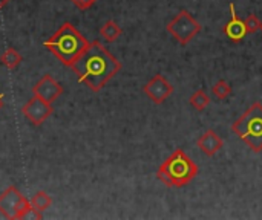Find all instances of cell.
<instances>
[{"label":"cell","mask_w":262,"mask_h":220,"mask_svg":"<svg viewBox=\"0 0 262 220\" xmlns=\"http://www.w3.org/2000/svg\"><path fill=\"white\" fill-rule=\"evenodd\" d=\"M78 83L89 87L92 92H100L120 70L121 63L115 58L98 40L89 43L86 51L71 66Z\"/></svg>","instance_id":"obj_1"},{"label":"cell","mask_w":262,"mask_h":220,"mask_svg":"<svg viewBox=\"0 0 262 220\" xmlns=\"http://www.w3.org/2000/svg\"><path fill=\"white\" fill-rule=\"evenodd\" d=\"M89 41L84 35L69 21H64L46 41L45 47L52 52V55L60 60L64 66H72L74 61L86 51Z\"/></svg>","instance_id":"obj_2"},{"label":"cell","mask_w":262,"mask_h":220,"mask_svg":"<svg viewBox=\"0 0 262 220\" xmlns=\"http://www.w3.org/2000/svg\"><path fill=\"white\" fill-rule=\"evenodd\" d=\"M198 175V165L186 155L183 149H177L158 168L157 178L166 187L181 188L195 179Z\"/></svg>","instance_id":"obj_3"},{"label":"cell","mask_w":262,"mask_h":220,"mask_svg":"<svg viewBox=\"0 0 262 220\" xmlns=\"http://www.w3.org/2000/svg\"><path fill=\"white\" fill-rule=\"evenodd\" d=\"M232 132L246 142L253 153L262 152V104L253 103L244 115L232 124Z\"/></svg>","instance_id":"obj_4"},{"label":"cell","mask_w":262,"mask_h":220,"mask_svg":"<svg viewBox=\"0 0 262 220\" xmlns=\"http://www.w3.org/2000/svg\"><path fill=\"white\" fill-rule=\"evenodd\" d=\"M0 214L5 219H34L41 220V211L35 210L31 202L17 190V187L11 185L0 194Z\"/></svg>","instance_id":"obj_5"},{"label":"cell","mask_w":262,"mask_h":220,"mask_svg":"<svg viewBox=\"0 0 262 220\" xmlns=\"http://www.w3.org/2000/svg\"><path fill=\"white\" fill-rule=\"evenodd\" d=\"M166 29L180 44H189L201 31V25L187 9H181L166 25Z\"/></svg>","instance_id":"obj_6"},{"label":"cell","mask_w":262,"mask_h":220,"mask_svg":"<svg viewBox=\"0 0 262 220\" xmlns=\"http://www.w3.org/2000/svg\"><path fill=\"white\" fill-rule=\"evenodd\" d=\"M21 113L26 116V119L34 124V126H41L52 113H54V109H52V104L41 100L40 96L34 95L23 107H21Z\"/></svg>","instance_id":"obj_7"},{"label":"cell","mask_w":262,"mask_h":220,"mask_svg":"<svg viewBox=\"0 0 262 220\" xmlns=\"http://www.w3.org/2000/svg\"><path fill=\"white\" fill-rule=\"evenodd\" d=\"M143 92L154 104H163L173 93V86L164 75L157 74L144 84Z\"/></svg>","instance_id":"obj_8"},{"label":"cell","mask_w":262,"mask_h":220,"mask_svg":"<svg viewBox=\"0 0 262 220\" xmlns=\"http://www.w3.org/2000/svg\"><path fill=\"white\" fill-rule=\"evenodd\" d=\"M32 93L52 104L63 93V87L52 75L46 74L32 86Z\"/></svg>","instance_id":"obj_9"},{"label":"cell","mask_w":262,"mask_h":220,"mask_svg":"<svg viewBox=\"0 0 262 220\" xmlns=\"http://www.w3.org/2000/svg\"><path fill=\"white\" fill-rule=\"evenodd\" d=\"M229 9H230V20L224 25L223 32L233 41V43H239L246 38L247 35V28L243 18H239L236 9H235V3L230 2L229 3Z\"/></svg>","instance_id":"obj_10"},{"label":"cell","mask_w":262,"mask_h":220,"mask_svg":"<svg viewBox=\"0 0 262 220\" xmlns=\"http://www.w3.org/2000/svg\"><path fill=\"white\" fill-rule=\"evenodd\" d=\"M198 149L206 155V156H215L223 147H224V141L223 138L215 132V130H206L196 141Z\"/></svg>","instance_id":"obj_11"},{"label":"cell","mask_w":262,"mask_h":220,"mask_svg":"<svg viewBox=\"0 0 262 220\" xmlns=\"http://www.w3.org/2000/svg\"><path fill=\"white\" fill-rule=\"evenodd\" d=\"M123 34L121 28L114 21V20H107L104 21V25L100 28V35L107 41V43H114L120 38V35Z\"/></svg>","instance_id":"obj_12"},{"label":"cell","mask_w":262,"mask_h":220,"mask_svg":"<svg viewBox=\"0 0 262 220\" xmlns=\"http://www.w3.org/2000/svg\"><path fill=\"white\" fill-rule=\"evenodd\" d=\"M23 61V57L20 55V52L14 47H8L2 55H0V63L6 67V69H15L20 63Z\"/></svg>","instance_id":"obj_13"},{"label":"cell","mask_w":262,"mask_h":220,"mask_svg":"<svg viewBox=\"0 0 262 220\" xmlns=\"http://www.w3.org/2000/svg\"><path fill=\"white\" fill-rule=\"evenodd\" d=\"M189 103H190V106H192L195 110L203 112V110H206L207 106L210 104V96L207 95V92H206L204 89H198V90L190 96Z\"/></svg>","instance_id":"obj_14"},{"label":"cell","mask_w":262,"mask_h":220,"mask_svg":"<svg viewBox=\"0 0 262 220\" xmlns=\"http://www.w3.org/2000/svg\"><path fill=\"white\" fill-rule=\"evenodd\" d=\"M29 202H31V205L35 208V210H38V211H45V210H48L51 205H52V198L48 194V193H45V191H37L31 199H29Z\"/></svg>","instance_id":"obj_15"},{"label":"cell","mask_w":262,"mask_h":220,"mask_svg":"<svg viewBox=\"0 0 262 220\" xmlns=\"http://www.w3.org/2000/svg\"><path fill=\"white\" fill-rule=\"evenodd\" d=\"M212 92L213 95L218 98V100H226L232 95V86L230 83H227L226 80H220L216 81V84L212 87Z\"/></svg>","instance_id":"obj_16"},{"label":"cell","mask_w":262,"mask_h":220,"mask_svg":"<svg viewBox=\"0 0 262 220\" xmlns=\"http://www.w3.org/2000/svg\"><path fill=\"white\" fill-rule=\"evenodd\" d=\"M244 23H246V28H247V34H255L256 31L261 29V21L256 17V14H249L244 18Z\"/></svg>","instance_id":"obj_17"},{"label":"cell","mask_w":262,"mask_h":220,"mask_svg":"<svg viewBox=\"0 0 262 220\" xmlns=\"http://www.w3.org/2000/svg\"><path fill=\"white\" fill-rule=\"evenodd\" d=\"M71 2H72V5H74L75 8H78L80 11H86V9L92 8V6L97 3V0H71Z\"/></svg>","instance_id":"obj_18"},{"label":"cell","mask_w":262,"mask_h":220,"mask_svg":"<svg viewBox=\"0 0 262 220\" xmlns=\"http://www.w3.org/2000/svg\"><path fill=\"white\" fill-rule=\"evenodd\" d=\"M9 2H11V0H0V11H2V9H3Z\"/></svg>","instance_id":"obj_19"},{"label":"cell","mask_w":262,"mask_h":220,"mask_svg":"<svg viewBox=\"0 0 262 220\" xmlns=\"http://www.w3.org/2000/svg\"><path fill=\"white\" fill-rule=\"evenodd\" d=\"M3 98H5V95H3V93H0V109L3 107Z\"/></svg>","instance_id":"obj_20"},{"label":"cell","mask_w":262,"mask_h":220,"mask_svg":"<svg viewBox=\"0 0 262 220\" xmlns=\"http://www.w3.org/2000/svg\"><path fill=\"white\" fill-rule=\"evenodd\" d=\"M261 31H262V23H261Z\"/></svg>","instance_id":"obj_21"}]
</instances>
